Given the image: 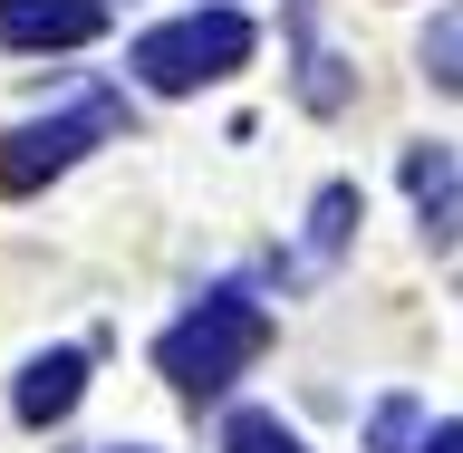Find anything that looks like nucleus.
I'll use <instances>...</instances> for the list:
<instances>
[{
	"label": "nucleus",
	"mask_w": 463,
	"mask_h": 453,
	"mask_svg": "<svg viewBox=\"0 0 463 453\" xmlns=\"http://www.w3.org/2000/svg\"><path fill=\"white\" fill-rule=\"evenodd\" d=\"M405 193H415V212H425V241L454 251L463 241V155L454 145H405Z\"/></svg>",
	"instance_id": "4"
},
{
	"label": "nucleus",
	"mask_w": 463,
	"mask_h": 453,
	"mask_svg": "<svg viewBox=\"0 0 463 453\" xmlns=\"http://www.w3.org/2000/svg\"><path fill=\"white\" fill-rule=\"evenodd\" d=\"M116 126H126V97H87V107H68V116L20 126V136L0 145V193H39L49 174H68L87 145H107Z\"/></svg>",
	"instance_id": "3"
},
{
	"label": "nucleus",
	"mask_w": 463,
	"mask_h": 453,
	"mask_svg": "<svg viewBox=\"0 0 463 453\" xmlns=\"http://www.w3.org/2000/svg\"><path fill=\"white\" fill-rule=\"evenodd\" d=\"M116 453H145V444H116Z\"/></svg>",
	"instance_id": "12"
},
{
	"label": "nucleus",
	"mask_w": 463,
	"mask_h": 453,
	"mask_svg": "<svg viewBox=\"0 0 463 453\" xmlns=\"http://www.w3.org/2000/svg\"><path fill=\"white\" fill-rule=\"evenodd\" d=\"M425 444V415H415V396H386L367 415V453H415Z\"/></svg>",
	"instance_id": "9"
},
{
	"label": "nucleus",
	"mask_w": 463,
	"mask_h": 453,
	"mask_svg": "<svg viewBox=\"0 0 463 453\" xmlns=\"http://www.w3.org/2000/svg\"><path fill=\"white\" fill-rule=\"evenodd\" d=\"M425 78L463 97V10H444V20L425 29Z\"/></svg>",
	"instance_id": "10"
},
{
	"label": "nucleus",
	"mask_w": 463,
	"mask_h": 453,
	"mask_svg": "<svg viewBox=\"0 0 463 453\" xmlns=\"http://www.w3.org/2000/svg\"><path fill=\"white\" fill-rule=\"evenodd\" d=\"M78 396H87V347H39V357L20 367V386H10L20 425H58Z\"/></svg>",
	"instance_id": "6"
},
{
	"label": "nucleus",
	"mask_w": 463,
	"mask_h": 453,
	"mask_svg": "<svg viewBox=\"0 0 463 453\" xmlns=\"http://www.w3.org/2000/svg\"><path fill=\"white\" fill-rule=\"evenodd\" d=\"M260 347H270V309H260L241 280H222V289H203L194 309L155 338V367H165L174 396H222Z\"/></svg>",
	"instance_id": "1"
},
{
	"label": "nucleus",
	"mask_w": 463,
	"mask_h": 453,
	"mask_svg": "<svg viewBox=\"0 0 463 453\" xmlns=\"http://www.w3.org/2000/svg\"><path fill=\"white\" fill-rule=\"evenodd\" d=\"M222 453H309V444H299V434H289L280 415H260V405H241V415L222 425Z\"/></svg>",
	"instance_id": "8"
},
{
	"label": "nucleus",
	"mask_w": 463,
	"mask_h": 453,
	"mask_svg": "<svg viewBox=\"0 0 463 453\" xmlns=\"http://www.w3.org/2000/svg\"><path fill=\"white\" fill-rule=\"evenodd\" d=\"M232 68H251V20H241V10H184V20H165V29L136 39V78L155 87V97L222 87Z\"/></svg>",
	"instance_id": "2"
},
{
	"label": "nucleus",
	"mask_w": 463,
	"mask_h": 453,
	"mask_svg": "<svg viewBox=\"0 0 463 453\" xmlns=\"http://www.w3.org/2000/svg\"><path fill=\"white\" fill-rule=\"evenodd\" d=\"M97 29V0H0V49H87Z\"/></svg>",
	"instance_id": "5"
},
{
	"label": "nucleus",
	"mask_w": 463,
	"mask_h": 453,
	"mask_svg": "<svg viewBox=\"0 0 463 453\" xmlns=\"http://www.w3.org/2000/svg\"><path fill=\"white\" fill-rule=\"evenodd\" d=\"M347 231H357V184H328V193L309 203V231H299V251H289V280H318V270L338 260Z\"/></svg>",
	"instance_id": "7"
},
{
	"label": "nucleus",
	"mask_w": 463,
	"mask_h": 453,
	"mask_svg": "<svg viewBox=\"0 0 463 453\" xmlns=\"http://www.w3.org/2000/svg\"><path fill=\"white\" fill-rule=\"evenodd\" d=\"M415 453H463V425H425V444Z\"/></svg>",
	"instance_id": "11"
}]
</instances>
